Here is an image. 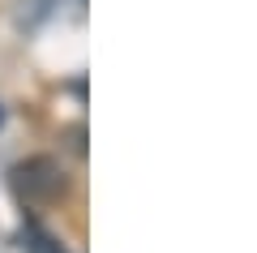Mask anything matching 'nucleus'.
Wrapping results in <instances>:
<instances>
[{"instance_id":"nucleus-1","label":"nucleus","mask_w":257,"mask_h":253,"mask_svg":"<svg viewBox=\"0 0 257 253\" xmlns=\"http://www.w3.org/2000/svg\"><path fill=\"white\" fill-rule=\"evenodd\" d=\"M13 176H18V185L30 198H56V193L64 189V172L52 159H30V163H22Z\"/></svg>"},{"instance_id":"nucleus-2","label":"nucleus","mask_w":257,"mask_h":253,"mask_svg":"<svg viewBox=\"0 0 257 253\" xmlns=\"http://www.w3.org/2000/svg\"><path fill=\"white\" fill-rule=\"evenodd\" d=\"M30 253H60V244H56L52 236H43V232H35V244H30Z\"/></svg>"},{"instance_id":"nucleus-3","label":"nucleus","mask_w":257,"mask_h":253,"mask_svg":"<svg viewBox=\"0 0 257 253\" xmlns=\"http://www.w3.org/2000/svg\"><path fill=\"white\" fill-rule=\"evenodd\" d=\"M0 120H5V112H0Z\"/></svg>"}]
</instances>
